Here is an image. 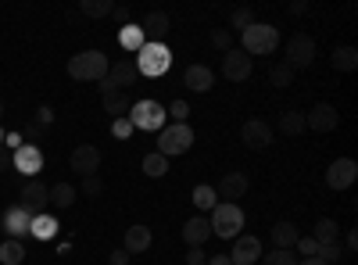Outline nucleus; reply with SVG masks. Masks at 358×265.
Listing matches in <instances>:
<instances>
[{
    "mask_svg": "<svg viewBox=\"0 0 358 265\" xmlns=\"http://www.w3.org/2000/svg\"><path fill=\"white\" fill-rule=\"evenodd\" d=\"M111 62L104 50H79L76 57H69V76L79 83H101L108 76Z\"/></svg>",
    "mask_w": 358,
    "mask_h": 265,
    "instance_id": "f257e3e1",
    "label": "nucleus"
},
{
    "mask_svg": "<svg viewBox=\"0 0 358 265\" xmlns=\"http://www.w3.org/2000/svg\"><path fill=\"white\" fill-rule=\"evenodd\" d=\"M244 54L248 57H262V54H273L280 47V29L276 25H265V22H255L251 29H244Z\"/></svg>",
    "mask_w": 358,
    "mask_h": 265,
    "instance_id": "f03ea898",
    "label": "nucleus"
},
{
    "mask_svg": "<svg viewBox=\"0 0 358 265\" xmlns=\"http://www.w3.org/2000/svg\"><path fill=\"white\" fill-rule=\"evenodd\" d=\"M172 65V54L165 43H143L136 50V72L147 76V79H155V76H165Z\"/></svg>",
    "mask_w": 358,
    "mask_h": 265,
    "instance_id": "7ed1b4c3",
    "label": "nucleus"
},
{
    "mask_svg": "<svg viewBox=\"0 0 358 265\" xmlns=\"http://www.w3.org/2000/svg\"><path fill=\"white\" fill-rule=\"evenodd\" d=\"M190 143H194V129L187 122H172L158 133V155L165 158H176V155H187L190 151Z\"/></svg>",
    "mask_w": 358,
    "mask_h": 265,
    "instance_id": "20e7f679",
    "label": "nucleus"
},
{
    "mask_svg": "<svg viewBox=\"0 0 358 265\" xmlns=\"http://www.w3.org/2000/svg\"><path fill=\"white\" fill-rule=\"evenodd\" d=\"M212 233H219V237H241V229H244V212H241V204H226L219 201L215 208H212Z\"/></svg>",
    "mask_w": 358,
    "mask_h": 265,
    "instance_id": "39448f33",
    "label": "nucleus"
},
{
    "mask_svg": "<svg viewBox=\"0 0 358 265\" xmlns=\"http://www.w3.org/2000/svg\"><path fill=\"white\" fill-rule=\"evenodd\" d=\"M287 57H283V65H290L294 72L297 69H312V62H315V40L308 36V33H294L290 40H287V50H283Z\"/></svg>",
    "mask_w": 358,
    "mask_h": 265,
    "instance_id": "423d86ee",
    "label": "nucleus"
},
{
    "mask_svg": "<svg viewBox=\"0 0 358 265\" xmlns=\"http://www.w3.org/2000/svg\"><path fill=\"white\" fill-rule=\"evenodd\" d=\"M136 79H140L136 57H115L111 69H108V76L101 79V94H104V90H126V86H133Z\"/></svg>",
    "mask_w": 358,
    "mask_h": 265,
    "instance_id": "0eeeda50",
    "label": "nucleus"
},
{
    "mask_svg": "<svg viewBox=\"0 0 358 265\" xmlns=\"http://www.w3.org/2000/svg\"><path fill=\"white\" fill-rule=\"evenodd\" d=\"M126 119L136 126V129H165V108L158 101H136L129 108Z\"/></svg>",
    "mask_w": 358,
    "mask_h": 265,
    "instance_id": "6e6552de",
    "label": "nucleus"
},
{
    "mask_svg": "<svg viewBox=\"0 0 358 265\" xmlns=\"http://www.w3.org/2000/svg\"><path fill=\"white\" fill-rule=\"evenodd\" d=\"M47 183H40V180H29L25 187H22V201H18V208L25 212V215H43L47 208H50V201H47Z\"/></svg>",
    "mask_w": 358,
    "mask_h": 265,
    "instance_id": "1a4fd4ad",
    "label": "nucleus"
},
{
    "mask_svg": "<svg viewBox=\"0 0 358 265\" xmlns=\"http://www.w3.org/2000/svg\"><path fill=\"white\" fill-rule=\"evenodd\" d=\"M337 126H341V111L334 104H326V101H319L305 115V129H312V133H334Z\"/></svg>",
    "mask_w": 358,
    "mask_h": 265,
    "instance_id": "9d476101",
    "label": "nucleus"
},
{
    "mask_svg": "<svg viewBox=\"0 0 358 265\" xmlns=\"http://www.w3.org/2000/svg\"><path fill=\"white\" fill-rule=\"evenodd\" d=\"M355 180H358V162L355 158H337L326 169V187L330 190H348Z\"/></svg>",
    "mask_w": 358,
    "mask_h": 265,
    "instance_id": "9b49d317",
    "label": "nucleus"
},
{
    "mask_svg": "<svg viewBox=\"0 0 358 265\" xmlns=\"http://www.w3.org/2000/svg\"><path fill=\"white\" fill-rule=\"evenodd\" d=\"M251 69H255V62L241 50V47H233V50H226L222 54V76L229 79V83H244V79H251Z\"/></svg>",
    "mask_w": 358,
    "mask_h": 265,
    "instance_id": "f8f14e48",
    "label": "nucleus"
},
{
    "mask_svg": "<svg viewBox=\"0 0 358 265\" xmlns=\"http://www.w3.org/2000/svg\"><path fill=\"white\" fill-rule=\"evenodd\" d=\"M69 165H72V172H79V176H97V169H101V147L79 143L76 151H72V158H69Z\"/></svg>",
    "mask_w": 358,
    "mask_h": 265,
    "instance_id": "ddd939ff",
    "label": "nucleus"
},
{
    "mask_svg": "<svg viewBox=\"0 0 358 265\" xmlns=\"http://www.w3.org/2000/svg\"><path fill=\"white\" fill-rule=\"evenodd\" d=\"M248 190H251V180H248L244 172H226L222 180H219V187H215V197L226 201V204H233V201H241Z\"/></svg>",
    "mask_w": 358,
    "mask_h": 265,
    "instance_id": "4468645a",
    "label": "nucleus"
},
{
    "mask_svg": "<svg viewBox=\"0 0 358 265\" xmlns=\"http://www.w3.org/2000/svg\"><path fill=\"white\" fill-rule=\"evenodd\" d=\"M262 258V244L258 237H251V233H241V237H233V251H229V262L233 265H251Z\"/></svg>",
    "mask_w": 358,
    "mask_h": 265,
    "instance_id": "2eb2a0df",
    "label": "nucleus"
},
{
    "mask_svg": "<svg viewBox=\"0 0 358 265\" xmlns=\"http://www.w3.org/2000/svg\"><path fill=\"white\" fill-rule=\"evenodd\" d=\"M241 140L251 147V151H265V147L273 143V126L262 122V119H248L244 129H241Z\"/></svg>",
    "mask_w": 358,
    "mask_h": 265,
    "instance_id": "dca6fc26",
    "label": "nucleus"
},
{
    "mask_svg": "<svg viewBox=\"0 0 358 265\" xmlns=\"http://www.w3.org/2000/svg\"><path fill=\"white\" fill-rule=\"evenodd\" d=\"M140 29H143L147 43H165V36H169V15L165 11H147Z\"/></svg>",
    "mask_w": 358,
    "mask_h": 265,
    "instance_id": "f3484780",
    "label": "nucleus"
},
{
    "mask_svg": "<svg viewBox=\"0 0 358 265\" xmlns=\"http://www.w3.org/2000/svg\"><path fill=\"white\" fill-rule=\"evenodd\" d=\"M183 86H187V90H194V94H208L215 86V72L208 69V65H190L183 72Z\"/></svg>",
    "mask_w": 358,
    "mask_h": 265,
    "instance_id": "a211bd4d",
    "label": "nucleus"
},
{
    "mask_svg": "<svg viewBox=\"0 0 358 265\" xmlns=\"http://www.w3.org/2000/svg\"><path fill=\"white\" fill-rule=\"evenodd\" d=\"M15 165H18V172H25V176H36L40 169H43V151H40V147H18V155L11 158Z\"/></svg>",
    "mask_w": 358,
    "mask_h": 265,
    "instance_id": "6ab92c4d",
    "label": "nucleus"
},
{
    "mask_svg": "<svg viewBox=\"0 0 358 265\" xmlns=\"http://www.w3.org/2000/svg\"><path fill=\"white\" fill-rule=\"evenodd\" d=\"M208 237H212V222H208V219H187L183 222V241L190 244V248H204V241Z\"/></svg>",
    "mask_w": 358,
    "mask_h": 265,
    "instance_id": "aec40b11",
    "label": "nucleus"
},
{
    "mask_svg": "<svg viewBox=\"0 0 358 265\" xmlns=\"http://www.w3.org/2000/svg\"><path fill=\"white\" fill-rule=\"evenodd\" d=\"M268 237H273V244L280 248V251H294V244H297V237H301V233H297V226L294 222H276L273 229H268Z\"/></svg>",
    "mask_w": 358,
    "mask_h": 265,
    "instance_id": "412c9836",
    "label": "nucleus"
},
{
    "mask_svg": "<svg viewBox=\"0 0 358 265\" xmlns=\"http://www.w3.org/2000/svg\"><path fill=\"white\" fill-rule=\"evenodd\" d=\"M151 248V229L147 226H129L126 229V241H122V251H129V255H140V251H147Z\"/></svg>",
    "mask_w": 358,
    "mask_h": 265,
    "instance_id": "4be33fe9",
    "label": "nucleus"
},
{
    "mask_svg": "<svg viewBox=\"0 0 358 265\" xmlns=\"http://www.w3.org/2000/svg\"><path fill=\"white\" fill-rule=\"evenodd\" d=\"M101 97H104V111L111 115V119H122V115L133 108V97L126 90H104Z\"/></svg>",
    "mask_w": 358,
    "mask_h": 265,
    "instance_id": "5701e85b",
    "label": "nucleus"
},
{
    "mask_svg": "<svg viewBox=\"0 0 358 265\" xmlns=\"http://www.w3.org/2000/svg\"><path fill=\"white\" fill-rule=\"evenodd\" d=\"M47 201H50V208H72V204L79 201V190L72 183H54L47 190Z\"/></svg>",
    "mask_w": 358,
    "mask_h": 265,
    "instance_id": "b1692460",
    "label": "nucleus"
},
{
    "mask_svg": "<svg viewBox=\"0 0 358 265\" xmlns=\"http://www.w3.org/2000/svg\"><path fill=\"white\" fill-rule=\"evenodd\" d=\"M29 226H33V215H25L22 208H11V212L4 215V229H8L11 241H22L25 233H29Z\"/></svg>",
    "mask_w": 358,
    "mask_h": 265,
    "instance_id": "393cba45",
    "label": "nucleus"
},
{
    "mask_svg": "<svg viewBox=\"0 0 358 265\" xmlns=\"http://www.w3.org/2000/svg\"><path fill=\"white\" fill-rule=\"evenodd\" d=\"M308 237H312L319 248H322V244H337V237H341V226H337L334 219H319V222L312 226Z\"/></svg>",
    "mask_w": 358,
    "mask_h": 265,
    "instance_id": "a878e982",
    "label": "nucleus"
},
{
    "mask_svg": "<svg viewBox=\"0 0 358 265\" xmlns=\"http://www.w3.org/2000/svg\"><path fill=\"white\" fill-rule=\"evenodd\" d=\"M280 133L283 136H301L305 133V115L301 111H283L280 115Z\"/></svg>",
    "mask_w": 358,
    "mask_h": 265,
    "instance_id": "bb28decb",
    "label": "nucleus"
},
{
    "mask_svg": "<svg viewBox=\"0 0 358 265\" xmlns=\"http://www.w3.org/2000/svg\"><path fill=\"white\" fill-rule=\"evenodd\" d=\"M334 69L337 72H355L358 69V50L355 47H334Z\"/></svg>",
    "mask_w": 358,
    "mask_h": 265,
    "instance_id": "cd10ccee",
    "label": "nucleus"
},
{
    "mask_svg": "<svg viewBox=\"0 0 358 265\" xmlns=\"http://www.w3.org/2000/svg\"><path fill=\"white\" fill-rule=\"evenodd\" d=\"M0 262H4V265H22L25 262V244L8 237L4 244H0Z\"/></svg>",
    "mask_w": 358,
    "mask_h": 265,
    "instance_id": "c85d7f7f",
    "label": "nucleus"
},
{
    "mask_svg": "<svg viewBox=\"0 0 358 265\" xmlns=\"http://www.w3.org/2000/svg\"><path fill=\"white\" fill-rule=\"evenodd\" d=\"M79 11L86 18H108L115 11V4H111V0H79Z\"/></svg>",
    "mask_w": 358,
    "mask_h": 265,
    "instance_id": "c756f323",
    "label": "nucleus"
},
{
    "mask_svg": "<svg viewBox=\"0 0 358 265\" xmlns=\"http://www.w3.org/2000/svg\"><path fill=\"white\" fill-rule=\"evenodd\" d=\"M118 43H122L126 50H140V47L147 43V40H143V29H140V25H133V22H129V25H122V33H118Z\"/></svg>",
    "mask_w": 358,
    "mask_h": 265,
    "instance_id": "7c9ffc66",
    "label": "nucleus"
},
{
    "mask_svg": "<svg viewBox=\"0 0 358 265\" xmlns=\"http://www.w3.org/2000/svg\"><path fill=\"white\" fill-rule=\"evenodd\" d=\"M29 233H33V237H40V241H50L54 237V233H57V222L43 212V215H36L33 219V226H29Z\"/></svg>",
    "mask_w": 358,
    "mask_h": 265,
    "instance_id": "2f4dec72",
    "label": "nucleus"
},
{
    "mask_svg": "<svg viewBox=\"0 0 358 265\" xmlns=\"http://www.w3.org/2000/svg\"><path fill=\"white\" fill-rule=\"evenodd\" d=\"M143 172L151 176V180H162V176L169 172V158L158 155V151H155V155H147V158H143Z\"/></svg>",
    "mask_w": 358,
    "mask_h": 265,
    "instance_id": "473e14b6",
    "label": "nucleus"
},
{
    "mask_svg": "<svg viewBox=\"0 0 358 265\" xmlns=\"http://www.w3.org/2000/svg\"><path fill=\"white\" fill-rule=\"evenodd\" d=\"M194 204H197V208H204V212H212L215 204H219V197H215V187H208V183L194 187Z\"/></svg>",
    "mask_w": 358,
    "mask_h": 265,
    "instance_id": "72a5a7b5",
    "label": "nucleus"
},
{
    "mask_svg": "<svg viewBox=\"0 0 358 265\" xmlns=\"http://www.w3.org/2000/svg\"><path fill=\"white\" fill-rule=\"evenodd\" d=\"M258 262H262V265H297V262H301V258H297L294 251H280V248H273V251H268V255H262Z\"/></svg>",
    "mask_w": 358,
    "mask_h": 265,
    "instance_id": "f704fd0d",
    "label": "nucleus"
},
{
    "mask_svg": "<svg viewBox=\"0 0 358 265\" xmlns=\"http://www.w3.org/2000/svg\"><path fill=\"white\" fill-rule=\"evenodd\" d=\"M268 83H273V86H280V90H287V86L294 83V69L290 65H273V72H268Z\"/></svg>",
    "mask_w": 358,
    "mask_h": 265,
    "instance_id": "c9c22d12",
    "label": "nucleus"
},
{
    "mask_svg": "<svg viewBox=\"0 0 358 265\" xmlns=\"http://www.w3.org/2000/svg\"><path fill=\"white\" fill-rule=\"evenodd\" d=\"M229 25L244 33V29L255 25V11H251V8H233V11H229Z\"/></svg>",
    "mask_w": 358,
    "mask_h": 265,
    "instance_id": "e433bc0d",
    "label": "nucleus"
},
{
    "mask_svg": "<svg viewBox=\"0 0 358 265\" xmlns=\"http://www.w3.org/2000/svg\"><path fill=\"white\" fill-rule=\"evenodd\" d=\"M79 194H83V197H101V194H104V180H101V176H83Z\"/></svg>",
    "mask_w": 358,
    "mask_h": 265,
    "instance_id": "4c0bfd02",
    "label": "nucleus"
},
{
    "mask_svg": "<svg viewBox=\"0 0 358 265\" xmlns=\"http://www.w3.org/2000/svg\"><path fill=\"white\" fill-rule=\"evenodd\" d=\"M43 133H47V129H40V126H36V122H25V126H22V133H18V136H22V140H25V147H40V140H43Z\"/></svg>",
    "mask_w": 358,
    "mask_h": 265,
    "instance_id": "58836bf2",
    "label": "nucleus"
},
{
    "mask_svg": "<svg viewBox=\"0 0 358 265\" xmlns=\"http://www.w3.org/2000/svg\"><path fill=\"white\" fill-rule=\"evenodd\" d=\"M315 258H319V262H326V265H334V262H341V258H344V248H341V244H322Z\"/></svg>",
    "mask_w": 358,
    "mask_h": 265,
    "instance_id": "ea45409f",
    "label": "nucleus"
},
{
    "mask_svg": "<svg viewBox=\"0 0 358 265\" xmlns=\"http://www.w3.org/2000/svg\"><path fill=\"white\" fill-rule=\"evenodd\" d=\"M212 43L219 50H233V36H229V29H212Z\"/></svg>",
    "mask_w": 358,
    "mask_h": 265,
    "instance_id": "a19ab883",
    "label": "nucleus"
},
{
    "mask_svg": "<svg viewBox=\"0 0 358 265\" xmlns=\"http://www.w3.org/2000/svg\"><path fill=\"white\" fill-rule=\"evenodd\" d=\"M169 115H172L176 122H187V115H190V104H187V101H172V104H169Z\"/></svg>",
    "mask_w": 358,
    "mask_h": 265,
    "instance_id": "79ce46f5",
    "label": "nucleus"
},
{
    "mask_svg": "<svg viewBox=\"0 0 358 265\" xmlns=\"http://www.w3.org/2000/svg\"><path fill=\"white\" fill-rule=\"evenodd\" d=\"M294 248L301 251L305 258H315V255H319V244H315L312 237H297V244H294Z\"/></svg>",
    "mask_w": 358,
    "mask_h": 265,
    "instance_id": "37998d69",
    "label": "nucleus"
},
{
    "mask_svg": "<svg viewBox=\"0 0 358 265\" xmlns=\"http://www.w3.org/2000/svg\"><path fill=\"white\" fill-rule=\"evenodd\" d=\"M33 122H36L40 129H47V126L54 122V108H47V104H43V108H36V119H33Z\"/></svg>",
    "mask_w": 358,
    "mask_h": 265,
    "instance_id": "c03bdc74",
    "label": "nucleus"
},
{
    "mask_svg": "<svg viewBox=\"0 0 358 265\" xmlns=\"http://www.w3.org/2000/svg\"><path fill=\"white\" fill-rule=\"evenodd\" d=\"M111 129H115V136H129V133H133V122L122 115V119H115V126H111Z\"/></svg>",
    "mask_w": 358,
    "mask_h": 265,
    "instance_id": "a18cd8bd",
    "label": "nucleus"
},
{
    "mask_svg": "<svg viewBox=\"0 0 358 265\" xmlns=\"http://www.w3.org/2000/svg\"><path fill=\"white\" fill-rule=\"evenodd\" d=\"M129 258H133V255H129V251H122V248L108 255V262H111V265H129Z\"/></svg>",
    "mask_w": 358,
    "mask_h": 265,
    "instance_id": "49530a36",
    "label": "nucleus"
},
{
    "mask_svg": "<svg viewBox=\"0 0 358 265\" xmlns=\"http://www.w3.org/2000/svg\"><path fill=\"white\" fill-rule=\"evenodd\" d=\"M187 265H208V255H204L201 248H190V255H187Z\"/></svg>",
    "mask_w": 358,
    "mask_h": 265,
    "instance_id": "de8ad7c7",
    "label": "nucleus"
},
{
    "mask_svg": "<svg viewBox=\"0 0 358 265\" xmlns=\"http://www.w3.org/2000/svg\"><path fill=\"white\" fill-rule=\"evenodd\" d=\"M111 18H115V22H122V25H129V8H126V4H115Z\"/></svg>",
    "mask_w": 358,
    "mask_h": 265,
    "instance_id": "09e8293b",
    "label": "nucleus"
},
{
    "mask_svg": "<svg viewBox=\"0 0 358 265\" xmlns=\"http://www.w3.org/2000/svg\"><path fill=\"white\" fill-rule=\"evenodd\" d=\"M355 248H358V233H355V229H348V237H344V251L351 255Z\"/></svg>",
    "mask_w": 358,
    "mask_h": 265,
    "instance_id": "8fccbe9b",
    "label": "nucleus"
},
{
    "mask_svg": "<svg viewBox=\"0 0 358 265\" xmlns=\"http://www.w3.org/2000/svg\"><path fill=\"white\" fill-rule=\"evenodd\" d=\"M4 147H22V136H18V133H8V136H4Z\"/></svg>",
    "mask_w": 358,
    "mask_h": 265,
    "instance_id": "3c124183",
    "label": "nucleus"
},
{
    "mask_svg": "<svg viewBox=\"0 0 358 265\" xmlns=\"http://www.w3.org/2000/svg\"><path fill=\"white\" fill-rule=\"evenodd\" d=\"M11 165V155H8V147H0V172H4Z\"/></svg>",
    "mask_w": 358,
    "mask_h": 265,
    "instance_id": "603ef678",
    "label": "nucleus"
},
{
    "mask_svg": "<svg viewBox=\"0 0 358 265\" xmlns=\"http://www.w3.org/2000/svg\"><path fill=\"white\" fill-rule=\"evenodd\" d=\"M208 265H233L229 255H215V258H208Z\"/></svg>",
    "mask_w": 358,
    "mask_h": 265,
    "instance_id": "864d4df0",
    "label": "nucleus"
},
{
    "mask_svg": "<svg viewBox=\"0 0 358 265\" xmlns=\"http://www.w3.org/2000/svg\"><path fill=\"white\" fill-rule=\"evenodd\" d=\"M297 265H326V262H319V258H301Z\"/></svg>",
    "mask_w": 358,
    "mask_h": 265,
    "instance_id": "5fc2aeb1",
    "label": "nucleus"
},
{
    "mask_svg": "<svg viewBox=\"0 0 358 265\" xmlns=\"http://www.w3.org/2000/svg\"><path fill=\"white\" fill-rule=\"evenodd\" d=\"M4 136H8V133H4V126H0V147H4Z\"/></svg>",
    "mask_w": 358,
    "mask_h": 265,
    "instance_id": "6e6d98bb",
    "label": "nucleus"
},
{
    "mask_svg": "<svg viewBox=\"0 0 358 265\" xmlns=\"http://www.w3.org/2000/svg\"><path fill=\"white\" fill-rule=\"evenodd\" d=\"M0 119H4V101H0Z\"/></svg>",
    "mask_w": 358,
    "mask_h": 265,
    "instance_id": "4d7b16f0",
    "label": "nucleus"
}]
</instances>
